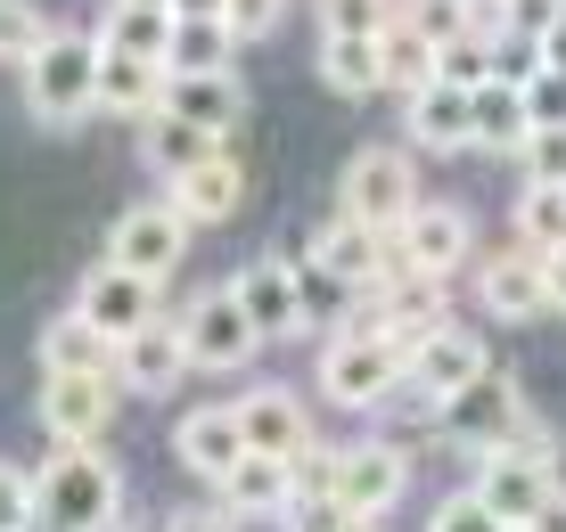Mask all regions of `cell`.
Segmentation results:
<instances>
[{
	"label": "cell",
	"instance_id": "1",
	"mask_svg": "<svg viewBox=\"0 0 566 532\" xmlns=\"http://www.w3.org/2000/svg\"><path fill=\"white\" fill-rule=\"evenodd\" d=\"M115 500H124V483H115V467L99 459V443H57V459L42 467V483H33V524H50V532H107Z\"/></svg>",
	"mask_w": 566,
	"mask_h": 532
},
{
	"label": "cell",
	"instance_id": "2",
	"mask_svg": "<svg viewBox=\"0 0 566 532\" xmlns=\"http://www.w3.org/2000/svg\"><path fill=\"white\" fill-rule=\"evenodd\" d=\"M25 107H33V124H50V131L83 124V115L99 107V42H91V33H50V42L33 50V66H25Z\"/></svg>",
	"mask_w": 566,
	"mask_h": 532
},
{
	"label": "cell",
	"instance_id": "3",
	"mask_svg": "<svg viewBox=\"0 0 566 532\" xmlns=\"http://www.w3.org/2000/svg\"><path fill=\"white\" fill-rule=\"evenodd\" d=\"M402 385H411V352L395 337H378V328H345V337L321 352V393L337 409H386Z\"/></svg>",
	"mask_w": 566,
	"mask_h": 532
},
{
	"label": "cell",
	"instance_id": "4",
	"mask_svg": "<svg viewBox=\"0 0 566 532\" xmlns=\"http://www.w3.org/2000/svg\"><path fill=\"white\" fill-rule=\"evenodd\" d=\"M476 491L493 500V517H501V524H534V508L558 491V476H551V435H542V426H525L510 450H484Z\"/></svg>",
	"mask_w": 566,
	"mask_h": 532
},
{
	"label": "cell",
	"instance_id": "5",
	"mask_svg": "<svg viewBox=\"0 0 566 532\" xmlns=\"http://www.w3.org/2000/svg\"><path fill=\"white\" fill-rule=\"evenodd\" d=\"M436 426H443V435H452L460 450H476V459H484V450H510V443H517V435H525V426H534V418H525L517 385H510V377H493V369H484L476 385L443 393Z\"/></svg>",
	"mask_w": 566,
	"mask_h": 532
},
{
	"label": "cell",
	"instance_id": "6",
	"mask_svg": "<svg viewBox=\"0 0 566 532\" xmlns=\"http://www.w3.org/2000/svg\"><path fill=\"white\" fill-rule=\"evenodd\" d=\"M337 196H345V213H354V222H369V230H386V238H395V230L419 213L411 156H402V148H361L354 164H345Z\"/></svg>",
	"mask_w": 566,
	"mask_h": 532
},
{
	"label": "cell",
	"instance_id": "7",
	"mask_svg": "<svg viewBox=\"0 0 566 532\" xmlns=\"http://www.w3.org/2000/svg\"><path fill=\"white\" fill-rule=\"evenodd\" d=\"M181 344H189V361L198 369H247L255 361V344H263V328L247 320V304H239V287H213V295H198V304L181 311Z\"/></svg>",
	"mask_w": 566,
	"mask_h": 532
},
{
	"label": "cell",
	"instance_id": "8",
	"mask_svg": "<svg viewBox=\"0 0 566 532\" xmlns=\"http://www.w3.org/2000/svg\"><path fill=\"white\" fill-rule=\"evenodd\" d=\"M304 254H312L337 287H354V295H378L386 279H395V238H386V230H369V222H354V213H337L328 230H312Z\"/></svg>",
	"mask_w": 566,
	"mask_h": 532
},
{
	"label": "cell",
	"instance_id": "9",
	"mask_svg": "<svg viewBox=\"0 0 566 532\" xmlns=\"http://www.w3.org/2000/svg\"><path fill=\"white\" fill-rule=\"evenodd\" d=\"M181 254H189V222L172 213V196H156V205H132L124 222H115V238H107V263L140 270V279H156V287L181 270Z\"/></svg>",
	"mask_w": 566,
	"mask_h": 532
},
{
	"label": "cell",
	"instance_id": "10",
	"mask_svg": "<svg viewBox=\"0 0 566 532\" xmlns=\"http://www.w3.org/2000/svg\"><path fill=\"white\" fill-rule=\"evenodd\" d=\"M411 491V459H402V443H345L337 459V517H386V508Z\"/></svg>",
	"mask_w": 566,
	"mask_h": 532
},
{
	"label": "cell",
	"instance_id": "11",
	"mask_svg": "<svg viewBox=\"0 0 566 532\" xmlns=\"http://www.w3.org/2000/svg\"><path fill=\"white\" fill-rule=\"evenodd\" d=\"M468 246H476V230H468L460 205H419L411 222L395 230V270H419V279H452L468 263Z\"/></svg>",
	"mask_w": 566,
	"mask_h": 532
},
{
	"label": "cell",
	"instance_id": "12",
	"mask_svg": "<svg viewBox=\"0 0 566 532\" xmlns=\"http://www.w3.org/2000/svg\"><path fill=\"white\" fill-rule=\"evenodd\" d=\"M230 287H239L247 320L263 328V344H271V337H304V328H312V311H304V279H296V263H280V254L247 263Z\"/></svg>",
	"mask_w": 566,
	"mask_h": 532
},
{
	"label": "cell",
	"instance_id": "13",
	"mask_svg": "<svg viewBox=\"0 0 566 532\" xmlns=\"http://www.w3.org/2000/svg\"><path fill=\"white\" fill-rule=\"evenodd\" d=\"M247 450H255V443H247V426H239V409H230V402H213V409H189V418L172 426V459H181L198 483H222L230 467L247 459Z\"/></svg>",
	"mask_w": 566,
	"mask_h": 532
},
{
	"label": "cell",
	"instance_id": "14",
	"mask_svg": "<svg viewBox=\"0 0 566 532\" xmlns=\"http://www.w3.org/2000/svg\"><path fill=\"white\" fill-rule=\"evenodd\" d=\"M74 311H91V320H99L107 337L124 344L132 328L156 320V279H140V270H124V263H99V270H83V295H74Z\"/></svg>",
	"mask_w": 566,
	"mask_h": 532
},
{
	"label": "cell",
	"instance_id": "15",
	"mask_svg": "<svg viewBox=\"0 0 566 532\" xmlns=\"http://www.w3.org/2000/svg\"><path fill=\"white\" fill-rule=\"evenodd\" d=\"M476 304L493 311V320H510V328L542 320V311H551V270H542V254L525 246V254L484 263V270H476Z\"/></svg>",
	"mask_w": 566,
	"mask_h": 532
},
{
	"label": "cell",
	"instance_id": "16",
	"mask_svg": "<svg viewBox=\"0 0 566 532\" xmlns=\"http://www.w3.org/2000/svg\"><path fill=\"white\" fill-rule=\"evenodd\" d=\"M107 418H115L107 377H50L42 369V426H50V443H107Z\"/></svg>",
	"mask_w": 566,
	"mask_h": 532
},
{
	"label": "cell",
	"instance_id": "17",
	"mask_svg": "<svg viewBox=\"0 0 566 532\" xmlns=\"http://www.w3.org/2000/svg\"><path fill=\"white\" fill-rule=\"evenodd\" d=\"M181 369H198L189 344H181V320H148V328H132V337L115 344V377L132 393H172Z\"/></svg>",
	"mask_w": 566,
	"mask_h": 532
},
{
	"label": "cell",
	"instance_id": "18",
	"mask_svg": "<svg viewBox=\"0 0 566 532\" xmlns=\"http://www.w3.org/2000/svg\"><path fill=\"white\" fill-rule=\"evenodd\" d=\"M402 131L427 148V156H452V148H476V91H460V83H427L411 91V115H402Z\"/></svg>",
	"mask_w": 566,
	"mask_h": 532
},
{
	"label": "cell",
	"instance_id": "19",
	"mask_svg": "<svg viewBox=\"0 0 566 532\" xmlns=\"http://www.w3.org/2000/svg\"><path fill=\"white\" fill-rule=\"evenodd\" d=\"M165 196H172V213H181L189 230H198V222H230V213H239V196H247V172L230 164V148H213L206 164L172 172Z\"/></svg>",
	"mask_w": 566,
	"mask_h": 532
},
{
	"label": "cell",
	"instance_id": "20",
	"mask_svg": "<svg viewBox=\"0 0 566 532\" xmlns=\"http://www.w3.org/2000/svg\"><path fill=\"white\" fill-rule=\"evenodd\" d=\"M156 115H189V124H206V131H239L247 124V83L230 66H213V74H165V107Z\"/></svg>",
	"mask_w": 566,
	"mask_h": 532
},
{
	"label": "cell",
	"instance_id": "21",
	"mask_svg": "<svg viewBox=\"0 0 566 532\" xmlns=\"http://www.w3.org/2000/svg\"><path fill=\"white\" fill-rule=\"evenodd\" d=\"M484 369H493V361H484V344L468 337V328H452V320H443L436 337H427V344L411 352V393H427V402H443V393L476 385Z\"/></svg>",
	"mask_w": 566,
	"mask_h": 532
},
{
	"label": "cell",
	"instance_id": "22",
	"mask_svg": "<svg viewBox=\"0 0 566 532\" xmlns=\"http://www.w3.org/2000/svg\"><path fill=\"white\" fill-rule=\"evenodd\" d=\"M222 508H230L239 524H255V517H287V508H296V467L271 459V450H247V459L222 476Z\"/></svg>",
	"mask_w": 566,
	"mask_h": 532
},
{
	"label": "cell",
	"instance_id": "23",
	"mask_svg": "<svg viewBox=\"0 0 566 532\" xmlns=\"http://www.w3.org/2000/svg\"><path fill=\"white\" fill-rule=\"evenodd\" d=\"M42 369L50 377H115V337L91 311H57L42 328Z\"/></svg>",
	"mask_w": 566,
	"mask_h": 532
},
{
	"label": "cell",
	"instance_id": "24",
	"mask_svg": "<svg viewBox=\"0 0 566 532\" xmlns=\"http://www.w3.org/2000/svg\"><path fill=\"white\" fill-rule=\"evenodd\" d=\"M239 426H247V443L271 450V459H296V450L312 443V418H304V402L287 385H255L239 402Z\"/></svg>",
	"mask_w": 566,
	"mask_h": 532
},
{
	"label": "cell",
	"instance_id": "25",
	"mask_svg": "<svg viewBox=\"0 0 566 532\" xmlns=\"http://www.w3.org/2000/svg\"><path fill=\"white\" fill-rule=\"evenodd\" d=\"M165 74L156 57H132V50H107L99 42V107L107 115H156L165 107Z\"/></svg>",
	"mask_w": 566,
	"mask_h": 532
},
{
	"label": "cell",
	"instance_id": "26",
	"mask_svg": "<svg viewBox=\"0 0 566 532\" xmlns=\"http://www.w3.org/2000/svg\"><path fill=\"white\" fill-rule=\"evenodd\" d=\"M321 83L337 91V98H369V91H386L378 33H321Z\"/></svg>",
	"mask_w": 566,
	"mask_h": 532
},
{
	"label": "cell",
	"instance_id": "27",
	"mask_svg": "<svg viewBox=\"0 0 566 532\" xmlns=\"http://www.w3.org/2000/svg\"><path fill=\"white\" fill-rule=\"evenodd\" d=\"M534 140V107H525V74L476 83V148H525Z\"/></svg>",
	"mask_w": 566,
	"mask_h": 532
},
{
	"label": "cell",
	"instance_id": "28",
	"mask_svg": "<svg viewBox=\"0 0 566 532\" xmlns=\"http://www.w3.org/2000/svg\"><path fill=\"white\" fill-rule=\"evenodd\" d=\"M172 33H181V9H132V0H115V17H107L99 42H107V50H132V57H156V66H165V57H172Z\"/></svg>",
	"mask_w": 566,
	"mask_h": 532
},
{
	"label": "cell",
	"instance_id": "29",
	"mask_svg": "<svg viewBox=\"0 0 566 532\" xmlns=\"http://www.w3.org/2000/svg\"><path fill=\"white\" fill-rule=\"evenodd\" d=\"M378 57H386V91H402V98L436 83V42H427L411 17H395V25L378 33Z\"/></svg>",
	"mask_w": 566,
	"mask_h": 532
},
{
	"label": "cell",
	"instance_id": "30",
	"mask_svg": "<svg viewBox=\"0 0 566 532\" xmlns=\"http://www.w3.org/2000/svg\"><path fill=\"white\" fill-rule=\"evenodd\" d=\"M222 148V131H206V124H189V115H148V164L165 172H189V164H206V156Z\"/></svg>",
	"mask_w": 566,
	"mask_h": 532
},
{
	"label": "cell",
	"instance_id": "31",
	"mask_svg": "<svg viewBox=\"0 0 566 532\" xmlns=\"http://www.w3.org/2000/svg\"><path fill=\"white\" fill-rule=\"evenodd\" d=\"M230 50H239V33H230V17H181V33H172V74H213L230 66Z\"/></svg>",
	"mask_w": 566,
	"mask_h": 532
},
{
	"label": "cell",
	"instance_id": "32",
	"mask_svg": "<svg viewBox=\"0 0 566 532\" xmlns=\"http://www.w3.org/2000/svg\"><path fill=\"white\" fill-rule=\"evenodd\" d=\"M50 17L33 9V0H0V66H33V50L50 42Z\"/></svg>",
	"mask_w": 566,
	"mask_h": 532
},
{
	"label": "cell",
	"instance_id": "33",
	"mask_svg": "<svg viewBox=\"0 0 566 532\" xmlns=\"http://www.w3.org/2000/svg\"><path fill=\"white\" fill-rule=\"evenodd\" d=\"M517 238L534 246V254L566 246V189H525L517 196Z\"/></svg>",
	"mask_w": 566,
	"mask_h": 532
},
{
	"label": "cell",
	"instance_id": "34",
	"mask_svg": "<svg viewBox=\"0 0 566 532\" xmlns=\"http://www.w3.org/2000/svg\"><path fill=\"white\" fill-rule=\"evenodd\" d=\"M493 50L501 42H484V33H460V42H443L436 50V74H443V83H460V91H476V83H493Z\"/></svg>",
	"mask_w": 566,
	"mask_h": 532
},
{
	"label": "cell",
	"instance_id": "35",
	"mask_svg": "<svg viewBox=\"0 0 566 532\" xmlns=\"http://www.w3.org/2000/svg\"><path fill=\"white\" fill-rule=\"evenodd\" d=\"M525 156V189H566V124H534Z\"/></svg>",
	"mask_w": 566,
	"mask_h": 532
},
{
	"label": "cell",
	"instance_id": "36",
	"mask_svg": "<svg viewBox=\"0 0 566 532\" xmlns=\"http://www.w3.org/2000/svg\"><path fill=\"white\" fill-rule=\"evenodd\" d=\"M337 459H345V450H321V443H304L296 459H287V467H296V508H328V500H337Z\"/></svg>",
	"mask_w": 566,
	"mask_h": 532
},
{
	"label": "cell",
	"instance_id": "37",
	"mask_svg": "<svg viewBox=\"0 0 566 532\" xmlns=\"http://www.w3.org/2000/svg\"><path fill=\"white\" fill-rule=\"evenodd\" d=\"M427 532H510V524H501V517H493V500L468 483V491H452V500L427 517Z\"/></svg>",
	"mask_w": 566,
	"mask_h": 532
},
{
	"label": "cell",
	"instance_id": "38",
	"mask_svg": "<svg viewBox=\"0 0 566 532\" xmlns=\"http://www.w3.org/2000/svg\"><path fill=\"white\" fill-rule=\"evenodd\" d=\"M395 17V0H321V33H386Z\"/></svg>",
	"mask_w": 566,
	"mask_h": 532
},
{
	"label": "cell",
	"instance_id": "39",
	"mask_svg": "<svg viewBox=\"0 0 566 532\" xmlns=\"http://www.w3.org/2000/svg\"><path fill=\"white\" fill-rule=\"evenodd\" d=\"M222 17H230V33H239V42H263V33H280L287 0H222Z\"/></svg>",
	"mask_w": 566,
	"mask_h": 532
},
{
	"label": "cell",
	"instance_id": "40",
	"mask_svg": "<svg viewBox=\"0 0 566 532\" xmlns=\"http://www.w3.org/2000/svg\"><path fill=\"white\" fill-rule=\"evenodd\" d=\"M411 25L443 50V42H460V33H468V0H419V9H411Z\"/></svg>",
	"mask_w": 566,
	"mask_h": 532
},
{
	"label": "cell",
	"instance_id": "41",
	"mask_svg": "<svg viewBox=\"0 0 566 532\" xmlns=\"http://www.w3.org/2000/svg\"><path fill=\"white\" fill-rule=\"evenodd\" d=\"M525 107H534V124H566V74L534 66V74H525Z\"/></svg>",
	"mask_w": 566,
	"mask_h": 532
},
{
	"label": "cell",
	"instance_id": "42",
	"mask_svg": "<svg viewBox=\"0 0 566 532\" xmlns=\"http://www.w3.org/2000/svg\"><path fill=\"white\" fill-rule=\"evenodd\" d=\"M0 532H33V483L0 467Z\"/></svg>",
	"mask_w": 566,
	"mask_h": 532
},
{
	"label": "cell",
	"instance_id": "43",
	"mask_svg": "<svg viewBox=\"0 0 566 532\" xmlns=\"http://www.w3.org/2000/svg\"><path fill=\"white\" fill-rule=\"evenodd\" d=\"M165 532H239L230 508H181V517H165Z\"/></svg>",
	"mask_w": 566,
	"mask_h": 532
},
{
	"label": "cell",
	"instance_id": "44",
	"mask_svg": "<svg viewBox=\"0 0 566 532\" xmlns=\"http://www.w3.org/2000/svg\"><path fill=\"white\" fill-rule=\"evenodd\" d=\"M534 66H558V74H566V9L534 33Z\"/></svg>",
	"mask_w": 566,
	"mask_h": 532
},
{
	"label": "cell",
	"instance_id": "45",
	"mask_svg": "<svg viewBox=\"0 0 566 532\" xmlns=\"http://www.w3.org/2000/svg\"><path fill=\"white\" fill-rule=\"evenodd\" d=\"M542 270H551V311H566V246L542 254Z\"/></svg>",
	"mask_w": 566,
	"mask_h": 532
},
{
	"label": "cell",
	"instance_id": "46",
	"mask_svg": "<svg viewBox=\"0 0 566 532\" xmlns=\"http://www.w3.org/2000/svg\"><path fill=\"white\" fill-rule=\"evenodd\" d=\"M534 532H566V491H551V500L534 508Z\"/></svg>",
	"mask_w": 566,
	"mask_h": 532
},
{
	"label": "cell",
	"instance_id": "47",
	"mask_svg": "<svg viewBox=\"0 0 566 532\" xmlns=\"http://www.w3.org/2000/svg\"><path fill=\"white\" fill-rule=\"evenodd\" d=\"M328 532H386L378 517H328Z\"/></svg>",
	"mask_w": 566,
	"mask_h": 532
},
{
	"label": "cell",
	"instance_id": "48",
	"mask_svg": "<svg viewBox=\"0 0 566 532\" xmlns=\"http://www.w3.org/2000/svg\"><path fill=\"white\" fill-rule=\"evenodd\" d=\"M181 17H222V0H172Z\"/></svg>",
	"mask_w": 566,
	"mask_h": 532
},
{
	"label": "cell",
	"instance_id": "49",
	"mask_svg": "<svg viewBox=\"0 0 566 532\" xmlns=\"http://www.w3.org/2000/svg\"><path fill=\"white\" fill-rule=\"evenodd\" d=\"M328 517H337V508H321V524H296V532H328Z\"/></svg>",
	"mask_w": 566,
	"mask_h": 532
},
{
	"label": "cell",
	"instance_id": "50",
	"mask_svg": "<svg viewBox=\"0 0 566 532\" xmlns=\"http://www.w3.org/2000/svg\"><path fill=\"white\" fill-rule=\"evenodd\" d=\"M132 9H172V0H132Z\"/></svg>",
	"mask_w": 566,
	"mask_h": 532
},
{
	"label": "cell",
	"instance_id": "51",
	"mask_svg": "<svg viewBox=\"0 0 566 532\" xmlns=\"http://www.w3.org/2000/svg\"><path fill=\"white\" fill-rule=\"evenodd\" d=\"M510 532H534V524H510Z\"/></svg>",
	"mask_w": 566,
	"mask_h": 532
},
{
	"label": "cell",
	"instance_id": "52",
	"mask_svg": "<svg viewBox=\"0 0 566 532\" xmlns=\"http://www.w3.org/2000/svg\"><path fill=\"white\" fill-rule=\"evenodd\" d=\"M33 532H50V524H33Z\"/></svg>",
	"mask_w": 566,
	"mask_h": 532
}]
</instances>
